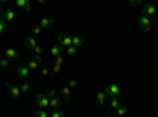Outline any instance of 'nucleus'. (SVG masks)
I'll return each mask as SVG.
<instances>
[{
	"instance_id": "a211bd4d",
	"label": "nucleus",
	"mask_w": 158,
	"mask_h": 117,
	"mask_svg": "<svg viewBox=\"0 0 158 117\" xmlns=\"http://www.w3.org/2000/svg\"><path fill=\"white\" fill-rule=\"evenodd\" d=\"M3 18H5V21H6V22H11L13 19L16 18V13H15V10H6V11L3 13Z\"/></svg>"
},
{
	"instance_id": "7ed1b4c3",
	"label": "nucleus",
	"mask_w": 158,
	"mask_h": 117,
	"mask_svg": "<svg viewBox=\"0 0 158 117\" xmlns=\"http://www.w3.org/2000/svg\"><path fill=\"white\" fill-rule=\"evenodd\" d=\"M35 103H36L38 108H43V109L49 108V98L46 97V94H38L35 97Z\"/></svg>"
},
{
	"instance_id": "7c9ffc66",
	"label": "nucleus",
	"mask_w": 158,
	"mask_h": 117,
	"mask_svg": "<svg viewBox=\"0 0 158 117\" xmlns=\"http://www.w3.org/2000/svg\"><path fill=\"white\" fill-rule=\"evenodd\" d=\"M67 86H68L70 89H74V87L77 86V81H76V79H70V81L67 82Z\"/></svg>"
},
{
	"instance_id": "2f4dec72",
	"label": "nucleus",
	"mask_w": 158,
	"mask_h": 117,
	"mask_svg": "<svg viewBox=\"0 0 158 117\" xmlns=\"http://www.w3.org/2000/svg\"><path fill=\"white\" fill-rule=\"evenodd\" d=\"M128 3H130L131 6H138V5L142 3V0H128Z\"/></svg>"
},
{
	"instance_id": "393cba45",
	"label": "nucleus",
	"mask_w": 158,
	"mask_h": 117,
	"mask_svg": "<svg viewBox=\"0 0 158 117\" xmlns=\"http://www.w3.org/2000/svg\"><path fill=\"white\" fill-rule=\"evenodd\" d=\"M35 115H36V117H49V112H48L46 109H43V108H40V109L35 112Z\"/></svg>"
},
{
	"instance_id": "1a4fd4ad",
	"label": "nucleus",
	"mask_w": 158,
	"mask_h": 117,
	"mask_svg": "<svg viewBox=\"0 0 158 117\" xmlns=\"http://www.w3.org/2000/svg\"><path fill=\"white\" fill-rule=\"evenodd\" d=\"M56 25V21L52 18H41V21H40V27L48 30V29H52Z\"/></svg>"
},
{
	"instance_id": "5701e85b",
	"label": "nucleus",
	"mask_w": 158,
	"mask_h": 117,
	"mask_svg": "<svg viewBox=\"0 0 158 117\" xmlns=\"http://www.w3.org/2000/svg\"><path fill=\"white\" fill-rule=\"evenodd\" d=\"M6 30V21H5V18H3V15L0 13V35H2L3 32Z\"/></svg>"
},
{
	"instance_id": "c85d7f7f",
	"label": "nucleus",
	"mask_w": 158,
	"mask_h": 117,
	"mask_svg": "<svg viewBox=\"0 0 158 117\" xmlns=\"http://www.w3.org/2000/svg\"><path fill=\"white\" fill-rule=\"evenodd\" d=\"M46 97H48V98H54V97H57V90H56V89H49L48 92H46Z\"/></svg>"
},
{
	"instance_id": "cd10ccee",
	"label": "nucleus",
	"mask_w": 158,
	"mask_h": 117,
	"mask_svg": "<svg viewBox=\"0 0 158 117\" xmlns=\"http://www.w3.org/2000/svg\"><path fill=\"white\" fill-rule=\"evenodd\" d=\"M32 35L33 36L41 35V27H40V25H33V27H32Z\"/></svg>"
},
{
	"instance_id": "ddd939ff",
	"label": "nucleus",
	"mask_w": 158,
	"mask_h": 117,
	"mask_svg": "<svg viewBox=\"0 0 158 117\" xmlns=\"http://www.w3.org/2000/svg\"><path fill=\"white\" fill-rule=\"evenodd\" d=\"M49 108H51V109H59V108H62V98H59V97L49 98Z\"/></svg>"
},
{
	"instance_id": "2eb2a0df",
	"label": "nucleus",
	"mask_w": 158,
	"mask_h": 117,
	"mask_svg": "<svg viewBox=\"0 0 158 117\" xmlns=\"http://www.w3.org/2000/svg\"><path fill=\"white\" fill-rule=\"evenodd\" d=\"M84 41H85V40H84V36H82V35H79V33L73 35V46H76L77 49L84 44Z\"/></svg>"
},
{
	"instance_id": "9d476101",
	"label": "nucleus",
	"mask_w": 158,
	"mask_h": 117,
	"mask_svg": "<svg viewBox=\"0 0 158 117\" xmlns=\"http://www.w3.org/2000/svg\"><path fill=\"white\" fill-rule=\"evenodd\" d=\"M5 57L10 59V60H16V59H19V51L15 49V48H8L5 51Z\"/></svg>"
},
{
	"instance_id": "aec40b11",
	"label": "nucleus",
	"mask_w": 158,
	"mask_h": 117,
	"mask_svg": "<svg viewBox=\"0 0 158 117\" xmlns=\"http://www.w3.org/2000/svg\"><path fill=\"white\" fill-rule=\"evenodd\" d=\"M76 52H77V48L76 46H68V48H65V54H67L68 57H74L76 56Z\"/></svg>"
},
{
	"instance_id": "f03ea898",
	"label": "nucleus",
	"mask_w": 158,
	"mask_h": 117,
	"mask_svg": "<svg viewBox=\"0 0 158 117\" xmlns=\"http://www.w3.org/2000/svg\"><path fill=\"white\" fill-rule=\"evenodd\" d=\"M57 40H59L60 46L68 48V46L73 44V33H71L70 30H63V32L59 33V38H57Z\"/></svg>"
},
{
	"instance_id": "6e6552de",
	"label": "nucleus",
	"mask_w": 158,
	"mask_h": 117,
	"mask_svg": "<svg viewBox=\"0 0 158 117\" xmlns=\"http://www.w3.org/2000/svg\"><path fill=\"white\" fill-rule=\"evenodd\" d=\"M106 92H108V97H118L120 95V87H118L117 84H108Z\"/></svg>"
},
{
	"instance_id": "4be33fe9",
	"label": "nucleus",
	"mask_w": 158,
	"mask_h": 117,
	"mask_svg": "<svg viewBox=\"0 0 158 117\" xmlns=\"http://www.w3.org/2000/svg\"><path fill=\"white\" fill-rule=\"evenodd\" d=\"M49 115L51 117H65V115H67V112H65L62 108H59V109H52V112Z\"/></svg>"
},
{
	"instance_id": "a878e982",
	"label": "nucleus",
	"mask_w": 158,
	"mask_h": 117,
	"mask_svg": "<svg viewBox=\"0 0 158 117\" xmlns=\"http://www.w3.org/2000/svg\"><path fill=\"white\" fill-rule=\"evenodd\" d=\"M60 70H62V63L54 62V68H52V74H59V73H60Z\"/></svg>"
},
{
	"instance_id": "f3484780",
	"label": "nucleus",
	"mask_w": 158,
	"mask_h": 117,
	"mask_svg": "<svg viewBox=\"0 0 158 117\" xmlns=\"http://www.w3.org/2000/svg\"><path fill=\"white\" fill-rule=\"evenodd\" d=\"M40 63H41V62H40V60H38V59L33 56V57H30V59H29V62H27V67H29L30 70H36V68L40 67Z\"/></svg>"
},
{
	"instance_id": "412c9836",
	"label": "nucleus",
	"mask_w": 158,
	"mask_h": 117,
	"mask_svg": "<svg viewBox=\"0 0 158 117\" xmlns=\"http://www.w3.org/2000/svg\"><path fill=\"white\" fill-rule=\"evenodd\" d=\"M109 105H111V108H112V109H117L118 106L122 105V103H120V100H118V97H111Z\"/></svg>"
},
{
	"instance_id": "20e7f679",
	"label": "nucleus",
	"mask_w": 158,
	"mask_h": 117,
	"mask_svg": "<svg viewBox=\"0 0 158 117\" xmlns=\"http://www.w3.org/2000/svg\"><path fill=\"white\" fill-rule=\"evenodd\" d=\"M6 86V89H8V92H10V95H11V98L13 100H16V98H19L21 97V87H18V86H13L11 82H6L5 84Z\"/></svg>"
},
{
	"instance_id": "4468645a",
	"label": "nucleus",
	"mask_w": 158,
	"mask_h": 117,
	"mask_svg": "<svg viewBox=\"0 0 158 117\" xmlns=\"http://www.w3.org/2000/svg\"><path fill=\"white\" fill-rule=\"evenodd\" d=\"M24 46L27 48V49H32L33 51V48L36 46V40H35L33 36H25L24 38Z\"/></svg>"
},
{
	"instance_id": "b1692460",
	"label": "nucleus",
	"mask_w": 158,
	"mask_h": 117,
	"mask_svg": "<svg viewBox=\"0 0 158 117\" xmlns=\"http://www.w3.org/2000/svg\"><path fill=\"white\" fill-rule=\"evenodd\" d=\"M19 87H21V92H22V94H27L29 90H30V84H29V82H25V81H22Z\"/></svg>"
},
{
	"instance_id": "dca6fc26",
	"label": "nucleus",
	"mask_w": 158,
	"mask_h": 117,
	"mask_svg": "<svg viewBox=\"0 0 158 117\" xmlns=\"http://www.w3.org/2000/svg\"><path fill=\"white\" fill-rule=\"evenodd\" d=\"M51 54L54 56V57H57V56H63V54H65V48L60 46V44H59V46H52V48H51Z\"/></svg>"
},
{
	"instance_id": "72a5a7b5",
	"label": "nucleus",
	"mask_w": 158,
	"mask_h": 117,
	"mask_svg": "<svg viewBox=\"0 0 158 117\" xmlns=\"http://www.w3.org/2000/svg\"><path fill=\"white\" fill-rule=\"evenodd\" d=\"M36 2H38V3H41V5H44V3L49 2V0H36Z\"/></svg>"
},
{
	"instance_id": "6ab92c4d",
	"label": "nucleus",
	"mask_w": 158,
	"mask_h": 117,
	"mask_svg": "<svg viewBox=\"0 0 158 117\" xmlns=\"http://www.w3.org/2000/svg\"><path fill=\"white\" fill-rule=\"evenodd\" d=\"M128 109H130V106H123V105H120V106H118V108L115 109V115H118V117H123V115H127Z\"/></svg>"
},
{
	"instance_id": "9b49d317",
	"label": "nucleus",
	"mask_w": 158,
	"mask_h": 117,
	"mask_svg": "<svg viewBox=\"0 0 158 117\" xmlns=\"http://www.w3.org/2000/svg\"><path fill=\"white\" fill-rule=\"evenodd\" d=\"M60 97H62L63 101H70V98H71V89L68 86L60 87Z\"/></svg>"
},
{
	"instance_id": "0eeeda50",
	"label": "nucleus",
	"mask_w": 158,
	"mask_h": 117,
	"mask_svg": "<svg viewBox=\"0 0 158 117\" xmlns=\"http://www.w3.org/2000/svg\"><path fill=\"white\" fill-rule=\"evenodd\" d=\"M142 15H146V16H149V18L155 16V15H156L155 5H153V3H146V5L142 6Z\"/></svg>"
},
{
	"instance_id": "bb28decb",
	"label": "nucleus",
	"mask_w": 158,
	"mask_h": 117,
	"mask_svg": "<svg viewBox=\"0 0 158 117\" xmlns=\"http://www.w3.org/2000/svg\"><path fill=\"white\" fill-rule=\"evenodd\" d=\"M8 65H10V59L3 57V59H0V68H8Z\"/></svg>"
},
{
	"instance_id": "c756f323",
	"label": "nucleus",
	"mask_w": 158,
	"mask_h": 117,
	"mask_svg": "<svg viewBox=\"0 0 158 117\" xmlns=\"http://www.w3.org/2000/svg\"><path fill=\"white\" fill-rule=\"evenodd\" d=\"M33 52H35V56H43V48L40 46V44H36L33 48Z\"/></svg>"
},
{
	"instance_id": "f257e3e1",
	"label": "nucleus",
	"mask_w": 158,
	"mask_h": 117,
	"mask_svg": "<svg viewBox=\"0 0 158 117\" xmlns=\"http://www.w3.org/2000/svg\"><path fill=\"white\" fill-rule=\"evenodd\" d=\"M136 24H138V27H139L142 32H150V30L155 27V22H153L149 16H146V15H141V16L136 19Z\"/></svg>"
},
{
	"instance_id": "423d86ee",
	"label": "nucleus",
	"mask_w": 158,
	"mask_h": 117,
	"mask_svg": "<svg viewBox=\"0 0 158 117\" xmlns=\"http://www.w3.org/2000/svg\"><path fill=\"white\" fill-rule=\"evenodd\" d=\"M16 8L22 10L24 13L32 11V2L30 0H16Z\"/></svg>"
},
{
	"instance_id": "f8f14e48",
	"label": "nucleus",
	"mask_w": 158,
	"mask_h": 117,
	"mask_svg": "<svg viewBox=\"0 0 158 117\" xmlns=\"http://www.w3.org/2000/svg\"><path fill=\"white\" fill-rule=\"evenodd\" d=\"M97 100H98L100 106L106 105V101H108V92H106V90H100V92L97 94Z\"/></svg>"
},
{
	"instance_id": "f704fd0d",
	"label": "nucleus",
	"mask_w": 158,
	"mask_h": 117,
	"mask_svg": "<svg viewBox=\"0 0 158 117\" xmlns=\"http://www.w3.org/2000/svg\"><path fill=\"white\" fill-rule=\"evenodd\" d=\"M8 2V0H0V3H6Z\"/></svg>"
},
{
	"instance_id": "473e14b6",
	"label": "nucleus",
	"mask_w": 158,
	"mask_h": 117,
	"mask_svg": "<svg viewBox=\"0 0 158 117\" xmlns=\"http://www.w3.org/2000/svg\"><path fill=\"white\" fill-rule=\"evenodd\" d=\"M41 74L43 76H49V70L48 68H41Z\"/></svg>"
},
{
	"instance_id": "39448f33",
	"label": "nucleus",
	"mask_w": 158,
	"mask_h": 117,
	"mask_svg": "<svg viewBox=\"0 0 158 117\" xmlns=\"http://www.w3.org/2000/svg\"><path fill=\"white\" fill-rule=\"evenodd\" d=\"M30 71H32V70L27 67V65H21V67H18V68H16V74H18L19 79H27Z\"/></svg>"
}]
</instances>
